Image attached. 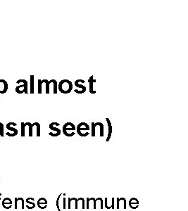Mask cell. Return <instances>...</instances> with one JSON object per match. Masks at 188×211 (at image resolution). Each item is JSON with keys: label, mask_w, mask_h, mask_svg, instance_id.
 <instances>
[{"label": "cell", "mask_w": 188, "mask_h": 211, "mask_svg": "<svg viewBox=\"0 0 188 211\" xmlns=\"http://www.w3.org/2000/svg\"><path fill=\"white\" fill-rule=\"evenodd\" d=\"M59 91L63 94H68L73 89V83L68 79H64L61 80L58 86Z\"/></svg>", "instance_id": "cell-1"}, {"label": "cell", "mask_w": 188, "mask_h": 211, "mask_svg": "<svg viewBox=\"0 0 188 211\" xmlns=\"http://www.w3.org/2000/svg\"><path fill=\"white\" fill-rule=\"evenodd\" d=\"M23 83L22 85L17 86L16 87V92L18 94H22V93H25V94H28V88H27V86H28V84H27V80L26 79H18L17 80L16 83L17 84H19V83Z\"/></svg>", "instance_id": "cell-2"}, {"label": "cell", "mask_w": 188, "mask_h": 211, "mask_svg": "<svg viewBox=\"0 0 188 211\" xmlns=\"http://www.w3.org/2000/svg\"><path fill=\"white\" fill-rule=\"evenodd\" d=\"M8 90V83L5 79H0V94H5Z\"/></svg>", "instance_id": "cell-3"}, {"label": "cell", "mask_w": 188, "mask_h": 211, "mask_svg": "<svg viewBox=\"0 0 188 211\" xmlns=\"http://www.w3.org/2000/svg\"><path fill=\"white\" fill-rule=\"evenodd\" d=\"M106 120H107V125L108 127V133L107 138V139H106V141L108 142V141L110 140V139H111V134H112V125H111V121H110L109 118H106Z\"/></svg>", "instance_id": "cell-4"}, {"label": "cell", "mask_w": 188, "mask_h": 211, "mask_svg": "<svg viewBox=\"0 0 188 211\" xmlns=\"http://www.w3.org/2000/svg\"><path fill=\"white\" fill-rule=\"evenodd\" d=\"M93 77H94L93 75L90 76V78H89V80H88V82L90 83V94H95L96 93V91H94L93 89V84L97 82V80L94 79Z\"/></svg>", "instance_id": "cell-5"}, {"label": "cell", "mask_w": 188, "mask_h": 211, "mask_svg": "<svg viewBox=\"0 0 188 211\" xmlns=\"http://www.w3.org/2000/svg\"><path fill=\"white\" fill-rule=\"evenodd\" d=\"M75 87H78V88L81 89L82 94L85 93V92H86V91H87V88H86V87H85V86L82 85H80V84H79V79H77V80H75Z\"/></svg>", "instance_id": "cell-6"}, {"label": "cell", "mask_w": 188, "mask_h": 211, "mask_svg": "<svg viewBox=\"0 0 188 211\" xmlns=\"http://www.w3.org/2000/svg\"><path fill=\"white\" fill-rule=\"evenodd\" d=\"M82 130H87V131H89V130H90V126H88V127H82L81 125V124L79 123L78 125L76 127V131H77V133L78 134V135L81 134V132Z\"/></svg>", "instance_id": "cell-7"}, {"label": "cell", "mask_w": 188, "mask_h": 211, "mask_svg": "<svg viewBox=\"0 0 188 211\" xmlns=\"http://www.w3.org/2000/svg\"><path fill=\"white\" fill-rule=\"evenodd\" d=\"M49 129H50V130H53V131H56V135H57V137L60 135L61 131L60 129H59V128H57V127H54V123H52L49 125Z\"/></svg>", "instance_id": "cell-8"}, {"label": "cell", "mask_w": 188, "mask_h": 211, "mask_svg": "<svg viewBox=\"0 0 188 211\" xmlns=\"http://www.w3.org/2000/svg\"><path fill=\"white\" fill-rule=\"evenodd\" d=\"M49 82H50V84H51V83H53V84H54V90H53V93H54V94H57V92H58V83H57L56 80V79H52L49 81Z\"/></svg>", "instance_id": "cell-9"}, {"label": "cell", "mask_w": 188, "mask_h": 211, "mask_svg": "<svg viewBox=\"0 0 188 211\" xmlns=\"http://www.w3.org/2000/svg\"><path fill=\"white\" fill-rule=\"evenodd\" d=\"M94 125L96 127L99 126V127H100V137H104V124L101 123H94Z\"/></svg>", "instance_id": "cell-10"}, {"label": "cell", "mask_w": 188, "mask_h": 211, "mask_svg": "<svg viewBox=\"0 0 188 211\" xmlns=\"http://www.w3.org/2000/svg\"><path fill=\"white\" fill-rule=\"evenodd\" d=\"M41 83H45L46 84V94H49V85L50 82L47 79H42L41 80Z\"/></svg>", "instance_id": "cell-11"}, {"label": "cell", "mask_w": 188, "mask_h": 211, "mask_svg": "<svg viewBox=\"0 0 188 211\" xmlns=\"http://www.w3.org/2000/svg\"><path fill=\"white\" fill-rule=\"evenodd\" d=\"M7 128L9 130H11V131H13L14 132V133L16 134V135H17L18 134V130L17 129H16V128H14V127H11V123H9L7 125Z\"/></svg>", "instance_id": "cell-12"}, {"label": "cell", "mask_w": 188, "mask_h": 211, "mask_svg": "<svg viewBox=\"0 0 188 211\" xmlns=\"http://www.w3.org/2000/svg\"><path fill=\"white\" fill-rule=\"evenodd\" d=\"M26 126H28L29 127V137H32L33 136V124H31L30 123H25Z\"/></svg>", "instance_id": "cell-13"}, {"label": "cell", "mask_w": 188, "mask_h": 211, "mask_svg": "<svg viewBox=\"0 0 188 211\" xmlns=\"http://www.w3.org/2000/svg\"><path fill=\"white\" fill-rule=\"evenodd\" d=\"M33 126H36L37 127V137H40V125L38 123H34Z\"/></svg>", "instance_id": "cell-14"}, {"label": "cell", "mask_w": 188, "mask_h": 211, "mask_svg": "<svg viewBox=\"0 0 188 211\" xmlns=\"http://www.w3.org/2000/svg\"><path fill=\"white\" fill-rule=\"evenodd\" d=\"M30 94H34V75H30Z\"/></svg>", "instance_id": "cell-15"}, {"label": "cell", "mask_w": 188, "mask_h": 211, "mask_svg": "<svg viewBox=\"0 0 188 211\" xmlns=\"http://www.w3.org/2000/svg\"><path fill=\"white\" fill-rule=\"evenodd\" d=\"M47 205V201L46 198H40L37 201V205Z\"/></svg>", "instance_id": "cell-16"}, {"label": "cell", "mask_w": 188, "mask_h": 211, "mask_svg": "<svg viewBox=\"0 0 188 211\" xmlns=\"http://www.w3.org/2000/svg\"><path fill=\"white\" fill-rule=\"evenodd\" d=\"M25 127H26L25 123H21V137H25Z\"/></svg>", "instance_id": "cell-17"}, {"label": "cell", "mask_w": 188, "mask_h": 211, "mask_svg": "<svg viewBox=\"0 0 188 211\" xmlns=\"http://www.w3.org/2000/svg\"><path fill=\"white\" fill-rule=\"evenodd\" d=\"M4 125L0 123V136L1 137H4Z\"/></svg>", "instance_id": "cell-18"}, {"label": "cell", "mask_w": 188, "mask_h": 211, "mask_svg": "<svg viewBox=\"0 0 188 211\" xmlns=\"http://www.w3.org/2000/svg\"><path fill=\"white\" fill-rule=\"evenodd\" d=\"M95 128L96 126L94 125V123H92V136L95 137Z\"/></svg>", "instance_id": "cell-19"}, {"label": "cell", "mask_w": 188, "mask_h": 211, "mask_svg": "<svg viewBox=\"0 0 188 211\" xmlns=\"http://www.w3.org/2000/svg\"><path fill=\"white\" fill-rule=\"evenodd\" d=\"M42 85L41 79H38V94H42Z\"/></svg>", "instance_id": "cell-20"}, {"label": "cell", "mask_w": 188, "mask_h": 211, "mask_svg": "<svg viewBox=\"0 0 188 211\" xmlns=\"http://www.w3.org/2000/svg\"><path fill=\"white\" fill-rule=\"evenodd\" d=\"M61 195H62V193L59 194V196H58V198H57V200H56V207H57V209H58V211H61L60 210V208H59V198H60V197L61 196Z\"/></svg>", "instance_id": "cell-21"}, {"label": "cell", "mask_w": 188, "mask_h": 211, "mask_svg": "<svg viewBox=\"0 0 188 211\" xmlns=\"http://www.w3.org/2000/svg\"><path fill=\"white\" fill-rule=\"evenodd\" d=\"M90 201H92L94 202V204H93V208H94V209H96V208H97V207H96V203H97V201H98V199H97V198L95 199L94 198H90Z\"/></svg>", "instance_id": "cell-22"}, {"label": "cell", "mask_w": 188, "mask_h": 211, "mask_svg": "<svg viewBox=\"0 0 188 211\" xmlns=\"http://www.w3.org/2000/svg\"><path fill=\"white\" fill-rule=\"evenodd\" d=\"M72 199L73 198H71L70 197L68 199V208L70 210L71 208V201H72Z\"/></svg>", "instance_id": "cell-23"}, {"label": "cell", "mask_w": 188, "mask_h": 211, "mask_svg": "<svg viewBox=\"0 0 188 211\" xmlns=\"http://www.w3.org/2000/svg\"><path fill=\"white\" fill-rule=\"evenodd\" d=\"M104 201H105V208H106L107 209H111V206H108L107 205V202H108L107 198H104Z\"/></svg>", "instance_id": "cell-24"}, {"label": "cell", "mask_w": 188, "mask_h": 211, "mask_svg": "<svg viewBox=\"0 0 188 211\" xmlns=\"http://www.w3.org/2000/svg\"><path fill=\"white\" fill-rule=\"evenodd\" d=\"M119 199L123 201V202H124V207H123V208L125 210V209H126V199L125 198H119Z\"/></svg>", "instance_id": "cell-25"}, {"label": "cell", "mask_w": 188, "mask_h": 211, "mask_svg": "<svg viewBox=\"0 0 188 211\" xmlns=\"http://www.w3.org/2000/svg\"><path fill=\"white\" fill-rule=\"evenodd\" d=\"M98 199H99V201H100V202H101V209L102 210L103 208H104V201H103V199L101 198H97Z\"/></svg>", "instance_id": "cell-26"}, {"label": "cell", "mask_w": 188, "mask_h": 211, "mask_svg": "<svg viewBox=\"0 0 188 211\" xmlns=\"http://www.w3.org/2000/svg\"><path fill=\"white\" fill-rule=\"evenodd\" d=\"M120 201H121V200L119 199V198H117V206H116L117 209L120 208Z\"/></svg>", "instance_id": "cell-27"}, {"label": "cell", "mask_w": 188, "mask_h": 211, "mask_svg": "<svg viewBox=\"0 0 188 211\" xmlns=\"http://www.w3.org/2000/svg\"><path fill=\"white\" fill-rule=\"evenodd\" d=\"M81 201H82V209H85V199L83 198H81Z\"/></svg>", "instance_id": "cell-28"}, {"label": "cell", "mask_w": 188, "mask_h": 211, "mask_svg": "<svg viewBox=\"0 0 188 211\" xmlns=\"http://www.w3.org/2000/svg\"><path fill=\"white\" fill-rule=\"evenodd\" d=\"M81 198H79L78 199L75 200V209H78V202L79 201H81Z\"/></svg>", "instance_id": "cell-29"}, {"label": "cell", "mask_w": 188, "mask_h": 211, "mask_svg": "<svg viewBox=\"0 0 188 211\" xmlns=\"http://www.w3.org/2000/svg\"><path fill=\"white\" fill-rule=\"evenodd\" d=\"M129 206H130V208H132V209H133V210H135V209L138 208V207H139V205H135V206H134V205H129Z\"/></svg>", "instance_id": "cell-30"}, {"label": "cell", "mask_w": 188, "mask_h": 211, "mask_svg": "<svg viewBox=\"0 0 188 211\" xmlns=\"http://www.w3.org/2000/svg\"><path fill=\"white\" fill-rule=\"evenodd\" d=\"M139 205V202H133V201H129V205Z\"/></svg>", "instance_id": "cell-31"}, {"label": "cell", "mask_w": 188, "mask_h": 211, "mask_svg": "<svg viewBox=\"0 0 188 211\" xmlns=\"http://www.w3.org/2000/svg\"><path fill=\"white\" fill-rule=\"evenodd\" d=\"M114 203H115V199H114V198H112V205L111 206L112 209H114V208H115V205H114L115 204H114Z\"/></svg>", "instance_id": "cell-32"}, {"label": "cell", "mask_w": 188, "mask_h": 211, "mask_svg": "<svg viewBox=\"0 0 188 211\" xmlns=\"http://www.w3.org/2000/svg\"><path fill=\"white\" fill-rule=\"evenodd\" d=\"M63 209L65 210L66 208V198H65V196H64V198H63Z\"/></svg>", "instance_id": "cell-33"}, {"label": "cell", "mask_w": 188, "mask_h": 211, "mask_svg": "<svg viewBox=\"0 0 188 211\" xmlns=\"http://www.w3.org/2000/svg\"><path fill=\"white\" fill-rule=\"evenodd\" d=\"M26 202H27L28 204L33 205V206H34V207H35V204L34 203H33V202H30V201H29V200H28L27 198V199H26Z\"/></svg>", "instance_id": "cell-34"}, {"label": "cell", "mask_w": 188, "mask_h": 211, "mask_svg": "<svg viewBox=\"0 0 188 211\" xmlns=\"http://www.w3.org/2000/svg\"><path fill=\"white\" fill-rule=\"evenodd\" d=\"M130 201H134V202H139V201L137 200V198H130Z\"/></svg>", "instance_id": "cell-35"}, {"label": "cell", "mask_w": 188, "mask_h": 211, "mask_svg": "<svg viewBox=\"0 0 188 211\" xmlns=\"http://www.w3.org/2000/svg\"><path fill=\"white\" fill-rule=\"evenodd\" d=\"M20 200L22 201V209H24V199L23 198H21Z\"/></svg>", "instance_id": "cell-36"}, {"label": "cell", "mask_w": 188, "mask_h": 211, "mask_svg": "<svg viewBox=\"0 0 188 211\" xmlns=\"http://www.w3.org/2000/svg\"><path fill=\"white\" fill-rule=\"evenodd\" d=\"M38 207H39L40 209H45V208H46L47 207V205H45V206H41V205H38Z\"/></svg>", "instance_id": "cell-37"}, {"label": "cell", "mask_w": 188, "mask_h": 211, "mask_svg": "<svg viewBox=\"0 0 188 211\" xmlns=\"http://www.w3.org/2000/svg\"><path fill=\"white\" fill-rule=\"evenodd\" d=\"M89 202H90V198H87V209H89Z\"/></svg>", "instance_id": "cell-38"}, {"label": "cell", "mask_w": 188, "mask_h": 211, "mask_svg": "<svg viewBox=\"0 0 188 211\" xmlns=\"http://www.w3.org/2000/svg\"><path fill=\"white\" fill-rule=\"evenodd\" d=\"M1 193H0V197H1Z\"/></svg>", "instance_id": "cell-39"}]
</instances>
